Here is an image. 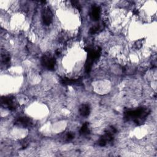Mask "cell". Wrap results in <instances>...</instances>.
Masks as SVG:
<instances>
[{
	"instance_id": "cell-1",
	"label": "cell",
	"mask_w": 157,
	"mask_h": 157,
	"mask_svg": "<svg viewBox=\"0 0 157 157\" xmlns=\"http://www.w3.org/2000/svg\"><path fill=\"white\" fill-rule=\"evenodd\" d=\"M149 112L148 109L142 107L135 110H130L125 112V117L127 120H133L137 125H141L144 122Z\"/></svg>"
},
{
	"instance_id": "cell-2",
	"label": "cell",
	"mask_w": 157,
	"mask_h": 157,
	"mask_svg": "<svg viewBox=\"0 0 157 157\" xmlns=\"http://www.w3.org/2000/svg\"><path fill=\"white\" fill-rule=\"evenodd\" d=\"M41 65L49 70H54L56 65V60L51 55L46 54L41 58Z\"/></svg>"
},
{
	"instance_id": "cell-3",
	"label": "cell",
	"mask_w": 157,
	"mask_h": 157,
	"mask_svg": "<svg viewBox=\"0 0 157 157\" xmlns=\"http://www.w3.org/2000/svg\"><path fill=\"white\" fill-rule=\"evenodd\" d=\"M2 104L7 107L10 110H14L17 107L15 98L12 96H4L2 98Z\"/></svg>"
},
{
	"instance_id": "cell-4",
	"label": "cell",
	"mask_w": 157,
	"mask_h": 157,
	"mask_svg": "<svg viewBox=\"0 0 157 157\" xmlns=\"http://www.w3.org/2000/svg\"><path fill=\"white\" fill-rule=\"evenodd\" d=\"M15 124L20 127L26 128L30 127L33 124V122L29 117L25 116H20L17 117L16 119Z\"/></svg>"
},
{
	"instance_id": "cell-5",
	"label": "cell",
	"mask_w": 157,
	"mask_h": 157,
	"mask_svg": "<svg viewBox=\"0 0 157 157\" xmlns=\"http://www.w3.org/2000/svg\"><path fill=\"white\" fill-rule=\"evenodd\" d=\"M53 15L49 8H45L42 12V19L46 25H49L52 22Z\"/></svg>"
},
{
	"instance_id": "cell-6",
	"label": "cell",
	"mask_w": 157,
	"mask_h": 157,
	"mask_svg": "<svg viewBox=\"0 0 157 157\" xmlns=\"http://www.w3.org/2000/svg\"><path fill=\"white\" fill-rule=\"evenodd\" d=\"M100 14H101V10L99 7L96 6H95L94 7H93L91 11L92 19L95 21L98 20L100 17Z\"/></svg>"
},
{
	"instance_id": "cell-7",
	"label": "cell",
	"mask_w": 157,
	"mask_h": 157,
	"mask_svg": "<svg viewBox=\"0 0 157 157\" xmlns=\"http://www.w3.org/2000/svg\"><path fill=\"white\" fill-rule=\"evenodd\" d=\"M79 113L82 117H87L90 113V108L89 105L84 104L80 106Z\"/></svg>"
},
{
	"instance_id": "cell-8",
	"label": "cell",
	"mask_w": 157,
	"mask_h": 157,
	"mask_svg": "<svg viewBox=\"0 0 157 157\" xmlns=\"http://www.w3.org/2000/svg\"><path fill=\"white\" fill-rule=\"evenodd\" d=\"M1 60H2V64L3 65H5L6 66H8L10 63V60H11V57H10L9 54L5 52L4 53L2 52Z\"/></svg>"
},
{
	"instance_id": "cell-9",
	"label": "cell",
	"mask_w": 157,
	"mask_h": 157,
	"mask_svg": "<svg viewBox=\"0 0 157 157\" xmlns=\"http://www.w3.org/2000/svg\"><path fill=\"white\" fill-rule=\"evenodd\" d=\"M80 133L81 134H83V135H87L89 134L90 133V129H89V124L88 123H85L82 127L81 128L80 130Z\"/></svg>"
},
{
	"instance_id": "cell-10",
	"label": "cell",
	"mask_w": 157,
	"mask_h": 157,
	"mask_svg": "<svg viewBox=\"0 0 157 157\" xmlns=\"http://www.w3.org/2000/svg\"><path fill=\"white\" fill-rule=\"evenodd\" d=\"M100 30V26L99 25H96V26H94L93 27H92L90 30V33L91 34H96Z\"/></svg>"
},
{
	"instance_id": "cell-11",
	"label": "cell",
	"mask_w": 157,
	"mask_h": 157,
	"mask_svg": "<svg viewBox=\"0 0 157 157\" xmlns=\"http://www.w3.org/2000/svg\"><path fill=\"white\" fill-rule=\"evenodd\" d=\"M71 3L77 9H78V10H81V5H80V3H79V2H77V1H72V2H71Z\"/></svg>"
},
{
	"instance_id": "cell-12",
	"label": "cell",
	"mask_w": 157,
	"mask_h": 157,
	"mask_svg": "<svg viewBox=\"0 0 157 157\" xmlns=\"http://www.w3.org/2000/svg\"><path fill=\"white\" fill-rule=\"evenodd\" d=\"M66 138L67 140H68V141L72 140V139H73L74 138V134L72 133H71V132L68 133L66 134Z\"/></svg>"
},
{
	"instance_id": "cell-13",
	"label": "cell",
	"mask_w": 157,
	"mask_h": 157,
	"mask_svg": "<svg viewBox=\"0 0 157 157\" xmlns=\"http://www.w3.org/2000/svg\"><path fill=\"white\" fill-rule=\"evenodd\" d=\"M142 41H138L136 43V47L137 48V49H139V48H141V47H142Z\"/></svg>"
}]
</instances>
